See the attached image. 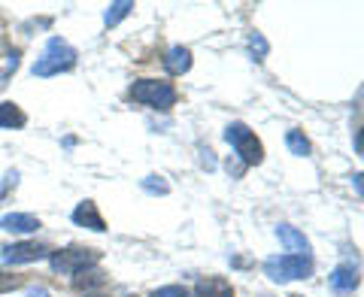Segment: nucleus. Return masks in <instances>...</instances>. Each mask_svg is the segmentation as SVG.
<instances>
[{
	"instance_id": "11",
	"label": "nucleus",
	"mask_w": 364,
	"mask_h": 297,
	"mask_svg": "<svg viewBox=\"0 0 364 297\" xmlns=\"http://www.w3.org/2000/svg\"><path fill=\"white\" fill-rule=\"evenodd\" d=\"M195 297H234V288L228 279L210 276V279H200L195 285Z\"/></svg>"
},
{
	"instance_id": "12",
	"label": "nucleus",
	"mask_w": 364,
	"mask_h": 297,
	"mask_svg": "<svg viewBox=\"0 0 364 297\" xmlns=\"http://www.w3.org/2000/svg\"><path fill=\"white\" fill-rule=\"evenodd\" d=\"M331 285L337 291H352L358 285V267L355 264H340L331 273Z\"/></svg>"
},
{
	"instance_id": "1",
	"label": "nucleus",
	"mask_w": 364,
	"mask_h": 297,
	"mask_svg": "<svg viewBox=\"0 0 364 297\" xmlns=\"http://www.w3.org/2000/svg\"><path fill=\"white\" fill-rule=\"evenodd\" d=\"M76 67V49L61 37H52L37 61H33V76H58Z\"/></svg>"
},
{
	"instance_id": "4",
	"label": "nucleus",
	"mask_w": 364,
	"mask_h": 297,
	"mask_svg": "<svg viewBox=\"0 0 364 297\" xmlns=\"http://www.w3.org/2000/svg\"><path fill=\"white\" fill-rule=\"evenodd\" d=\"M264 273L273 282H294V279H310L313 276V261L304 255H277L264 261Z\"/></svg>"
},
{
	"instance_id": "5",
	"label": "nucleus",
	"mask_w": 364,
	"mask_h": 297,
	"mask_svg": "<svg viewBox=\"0 0 364 297\" xmlns=\"http://www.w3.org/2000/svg\"><path fill=\"white\" fill-rule=\"evenodd\" d=\"M100 261V252L97 249H61V252H52L49 255V264L55 273H64V276H79V273H85L88 267H95Z\"/></svg>"
},
{
	"instance_id": "2",
	"label": "nucleus",
	"mask_w": 364,
	"mask_h": 297,
	"mask_svg": "<svg viewBox=\"0 0 364 297\" xmlns=\"http://www.w3.org/2000/svg\"><path fill=\"white\" fill-rule=\"evenodd\" d=\"M128 94L136 104H146L155 109H170L176 104V88L164 82V79H136Z\"/></svg>"
},
{
	"instance_id": "3",
	"label": "nucleus",
	"mask_w": 364,
	"mask_h": 297,
	"mask_svg": "<svg viewBox=\"0 0 364 297\" xmlns=\"http://www.w3.org/2000/svg\"><path fill=\"white\" fill-rule=\"evenodd\" d=\"M225 140L234 146V152L240 155V161L249 164V167H258L261 161H264V146H261V140L246 128L243 122H231L225 128Z\"/></svg>"
},
{
	"instance_id": "10",
	"label": "nucleus",
	"mask_w": 364,
	"mask_h": 297,
	"mask_svg": "<svg viewBox=\"0 0 364 297\" xmlns=\"http://www.w3.org/2000/svg\"><path fill=\"white\" fill-rule=\"evenodd\" d=\"M164 70L170 76H182L191 70V52L186 45H170L167 55H164Z\"/></svg>"
},
{
	"instance_id": "22",
	"label": "nucleus",
	"mask_w": 364,
	"mask_h": 297,
	"mask_svg": "<svg viewBox=\"0 0 364 297\" xmlns=\"http://www.w3.org/2000/svg\"><path fill=\"white\" fill-rule=\"evenodd\" d=\"M291 297H298V294H291Z\"/></svg>"
},
{
	"instance_id": "20",
	"label": "nucleus",
	"mask_w": 364,
	"mask_h": 297,
	"mask_svg": "<svg viewBox=\"0 0 364 297\" xmlns=\"http://www.w3.org/2000/svg\"><path fill=\"white\" fill-rule=\"evenodd\" d=\"M25 297H52L49 291H46V288H33V291H28Z\"/></svg>"
},
{
	"instance_id": "8",
	"label": "nucleus",
	"mask_w": 364,
	"mask_h": 297,
	"mask_svg": "<svg viewBox=\"0 0 364 297\" xmlns=\"http://www.w3.org/2000/svg\"><path fill=\"white\" fill-rule=\"evenodd\" d=\"M73 222L79 227H88V231H95V234H104L107 231V222H104V215L97 212V203L95 200H82L79 207L73 210Z\"/></svg>"
},
{
	"instance_id": "15",
	"label": "nucleus",
	"mask_w": 364,
	"mask_h": 297,
	"mask_svg": "<svg viewBox=\"0 0 364 297\" xmlns=\"http://www.w3.org/2000/svg\"><path fill=\"white\" fill-rule=\"evenodd\" d=\"M286 146H289V152L298 155V158L310 155V140H306L301 131H289V134H286Z\"/></svg>"
},
{
	"instance_id": "19",
	"label": "nucleus",
	"mask_w": 364,
	"mask_h": 297,
	"mask_svg": "<svg viewBox=\"0 0 364 297\" xmlns=\"http://www.w3.org/2000/svg\"><path fill=\"white\" fill-rule=\"evenodd\" d=\"M18 285H21V276H16V273L13 276H9V273H0V294L13 291V288H18Z\"/></svg>"
},
{
	"instance_id": "7",
	"label": "nucleus",
	"mask_w": 364,
	"mask_h": 297,
	"mask_svg": "<svg viewBox=\"0 0 364 297\" xmlns=\"http://www.w3.org/2000/svg\"><path fill=\"white\" fill-rule=\"evenodd\" d=\"M277 237H279V243L286 246V252L289 255H304V258H310V239H306L298 227H291V225H279L277 227Z\"/></svg>"
},
{
	"instance_id": "6",
	"label": "nucleus",
	"mask_w": 364,
	"mask_h": 297,
	"mask_svg": "<svg viewBox=\"0 0 364 297\" xmlns=\"http://www.w3.org/2000/svg\"><path fill=\"white\" fill-rule=\"evenodd\" d=\"M52 252L40 243H13L4 249V264H33V261H46Z\"/></svg>"
},
{
	"instance_id": "9",
	"label": "nucleus",
	"mask_w": 364,
	"mask_h": 297,
	"mask_svg": "<svg viewBox=\"0 0 364 297\" xmlns=\"http://www.w3.org/2000/svg\"><path fill=\"white\" fill-rule=\"evenodd\" d=\"M0 231H9V234H33L40 231V219L31 212H6L0 219Z\"/></svg>"
},
{
	"instance_id": "17",
	"label": "nucleus",
	"mask_w": 364,
	"mask_h": 297,
	"mask_svg": "<svg viewBox=\"0 0 364 297\" xmlns=\"http://www.w3.org/2000/svg\"><path fill=\"white\" fill-rule=\"evenodd\" d=\"M149 297H188V291L182 288V285H164V288L152 291Z\"/></svg>"
},
{
	"instance_id": "16",
	"label": "nucleus",
	"mask_w": 364,
	"mask_h": 297,
	"mask_svg": "<svg viewBox=\"0 0 364 297\" xmlns=\"http://www.w3.org/2000/svg\"><path fill=\"white\" fill-rule=\"evenodd\" d=\"M249 49H252V55L258 61H264V55H267V40L261 37V33H252V37H249Z\"/></svg>"
},
{
	"instance_id": "13",
	"label": "nucleus",
	"mask_w": 364,
	"mask_h": 297,
	"mask_svg": "<svg viewBox=\"0 0 364 297\" xmlns=\"http://www.w3.org/2000/svg\"><path fill=\"white\" fill-rule=\"evenodd\" d=\"M131 9H134L131 0H116V4H109L107 13H104V25H107V28H116L122 18H128Z\"/></svg>"
},
{
	"instance_id": "14",
	"label": "nucleus",
	"mask_w": 364,
	"mask_h": 297,
	"mask_svg": "<svg viewBox=\"0 0 364 297\" xmlns=\"http://www.w3.org/2000/svg\"><path fill=\"white\" fill-rule=\"evenodd\" d=\"M28 116L16 104H0V128H21Z\"/></svg>"
},
{
	"instance_id": "21",
	"label": "nucleus",
	"mask_w": 364,
	"mask_h": 297,
	"mask_svg": "<svg viewBox=\"0 0 364 297\" xmlns=\"http://www.w3.org/2000/svg\"><path fill=\"white\" fill-rule=\"evenodd\" d=\"M13 73H16V70H9V67H6V70H0V88H4V85H6V79H9V76H13Z\"/></svg>"
},
{
	"instance_id": "18",
	"label": "nucleus",
	"mask_w": 364,
	"mask_h": 297,
	"mask_svg": "<svg viewBox=\"0 0 364 297\" xmlns=\"http://www.w3.org/2000/svg\"><path fill=\"white\" fill-rule=\"evenodd\" d=\"M143 188L146 191H152V194H167L170 188H167V182H161V176H149L143 182Z\"/></svg>"
}]
</instances>
